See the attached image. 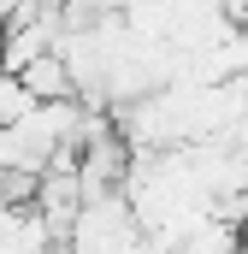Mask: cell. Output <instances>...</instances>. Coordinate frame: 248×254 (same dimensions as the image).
Listing matches in <instances>:
<instances>
[{"label": "cell", "mask_w": 248, "mask_h": 254, "mask_svg": "<svg viewBox=\"0 0 248 254\" xmlns=\"http://www.w3.org/2000/svg\"><path fill=\"white\" fill-rule=\"evenodd\" d=\"M18 83H24V95H30L36 107L77 101V89H71V71H65V60H60V54H42L36 65H24V71H18Z\"/></svg>", "instance_id": "cell-1"}, {"label": "cell", "mask_w": 248, "mask_h": 254, "mask_svg": "<svg viewBox=\"0 0 248 254\" xmlns=\"http://www.w3.org/2000/svg\"><path fill=\"white\" fill-rule=\"evenodd\" d=\"M30 113H36V101H30V95H24V83H18V77H6V71H0V130H12V125H24V119H30Z\"/></svg>", "instance_id": "cell-2"}, {"label": "cell", "mask_w": 248, "mask_h": 254, "mask_svg": "<svg viewBox=\"0 0 248 254\" xmlns=\"http://www.w3.org/2000/svg\"><path fill=\"white\" fill-rule=\"evenodd\" d=\"M225 12H231V24L243 30V42H248V6H225Z\"/></svg>", "instance_id": "cell-3"}]
</instances>
